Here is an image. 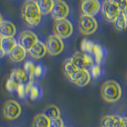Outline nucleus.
<instances>
[{
    "mask_svg": "<svg viewBox=\"0 0 127 127\" xmlns=\"http://www.w3.org/2000/svg\"><path fill=\"white\" fill-rule=\"evenodd\" d=\"M17 29L14 24L10 21H4L0 25V37H14Z\"/></svg>",
    "mask_w": 127,
    "mask_h": 127,
    "instance_id": "obj_13",
    "label": "nucleus"
},
{
    "mask_svg": "<svg viewBox=\"0 0 127 127\" xmlns=\"http://www.w3.org/2000/svg\"><path fill=\"white\" fill-rule=\"evenodd\" d=\"M36 2L41 15L50 14L54 4V1L53 0H38L36 1Z\"/></svg>",
    "mask_w": 127,
    "mask_h": 127,
    "instance_id": "obj_19",
    "label": "nucleus"
},
{
    "mask_svg": "<svg viewBox=\"0 0 127 127\" xmlns=\"http://www.w3.org/2000/svg\"><path fill=\"white\" fill-rule=\"evenodd\" d=\"M39 41L37 36L31 30H25L20 33L18 37V45L29 52L30 49Z\"/></svg>",
    "mask_w": 127,
    "mask_h": 127,
    "instance_id": "obj_9",
    "label": "nucleus"
},
{
    "mask_svg": "<svg viewBox=\"0 0 127 127\" xmlns=\"http://www.w3.org/2000/svg\"><path fill=\"white\" fill-rule=\"evenodd\" d=\"M29 95H30V97L32 100H36V99H37L39 97H41V87L37 85L33 84L31 87Z\"/></svg>",
    "mask_w": 127,
    "mask_h": 127,
    "instance_id": "obj_27",
    "label": "nucleus"
},
{
    "mask_svg": "<svg viewBox=\"0 0 127 127\" xmlns=\"http://www.w3.org/2000/svg\"><path fill=\"white\" fill-rule=\"evenodd\" d=\"M17 45L18 42L14 37H2V49L6 54L9 55Z\"/></svg>",
    "mask_w": 127,
    "mask_h": 127,
    "instance_id": "obj_21",
    "label": "nucleus"
},
{
    "mask_svg": "<svg viewBox=\"0 0 127 127\" xmlns=\"http://www.w3.org/2000/svg\"><path fill=\"white\" fill-rule=\"evenodd\" d=\"M126 78H127V72H126Z\"/></svg>",
    "mask_w": 127,
    "mask_h": 127,
    "instance_id": "obj_36",
    "label": "nucleus"
},
{
    "mask_svg": "<svg viewBox=\"0 0 127 127\" xmlns=\"http://www.w3.org/2000/svg\"><path fill=\"white\" fill-rule=\"evenodd\" d=\"M92 54L94 55L95 61L96 62V64H100L103 61V60L105 58L106 55V50L102 45H98V44H95Z\"/></svg>",
    "mask_w": 127,
    "mask_h": 127,
    "instance_id": "obj_20",
    "label": "nucleus"
},
{
    "mask_svg": "<svg viewBox=\"0 0 127 127\" xmlns=\"http://www.w3.org/2000/svg\"><path fill=\"white\" fill-rule=\"evenodd\" d=\"M19 84L18 83H16L13 79H11L9 77V79H7L6 83V88L8 91L10 92H14V91H17L18 87Z\"/></svg>",
    "mask_w": 127,
    "mask_h": 127,
    "instance_id": "obj_28",
    "label": "nucleus"
},
{
    "mask_svg": "<svg viewBox=\"0 0 127 127\" xmlns=\"http://www.w3.org/2000/svg\"><path fill=\"white\" fill-rule=\"evenodd\" d=\"M101 10L107 22L114 23L121 13L118 2L114 0H106L101 4Z\"/></svg>",
    "mask_w": 127,
    "mask_h": 127,
    "instance_id": "obj_3",
    "label": "nucleus"
},
{
    "mask_svg": "<svg viewBox=\"0 0 127 127\" xmlns=\"http://www.w3.org/2000/svg\"><path fill=\"white\" fill-rule=\"evenodd\" d=\"M121 12H122L123 13V14L125 15V17H126V20H127V6L125 8L124 10H123L122 11H121Z\"/></svg>",
    "mask_w": 127,
    "mask_h": 127,
    "instance_id": "obj_34",
    "label": "nucleus"
},
{
    "mask_svg": "<svg viewBox=\"0 0 127 127\" xmlns=\"http://www.w3.org/2000/svg\"><path fill=\"white\" fill-rule=\"evenodd\" d=\"M102 98L107 102H115L121 98L122 90L120 84L115 80H106L102 83L100 88Z\"/></svg>",
    "mask_w": 127,
    "mask_h": 127,
    "instance_id": "obj_2",
    "label": "nucleus"
},
{
    "mask_svg": "<svg viewBox=\"0 0 127 127\" xmlns=\"http://www.w3.org/2000/svg\"><path fill=\"white\" fill-rule=\"evenodd\" d=\"M53 33L60 38L66 39L73 33V26L68 19L55 21L53 24Z\"/></svg>",
    "mask_w": 127,
    "mask_h": 127,
    "instance_id": "obj_6",
    "label": "nucleus"
},
{
    "mask_svg": "<svg viewBox=\"0 0 127 127\" xmlns=\"http://www.w3.org/2000/svg\"><path fill=\"white\" fill-rule=\"evenodd\" d=\"M80 10L83 15L95 17L101 10V2L97 0H84L80 3Z\"/></svg>",
    "mask_w": 127,
    "mask_h": 127,
    "instance_id": "obj_11",
    "label": "nucleus"
},
{
    "mask_svg": "<svg viewBox=\"0 0 127 127\" xmlns=\"http://www.w3.org/2000/svg\"><path fill=\"white\" fill-rule=\"evenodd\" d=\"M69 80L78 87H85L91 81V75L88 70L86 69H78L74 74L68 77Z\"/></svg>",
    "mask_w": 127,
    "mask_h": 127,
    "instance_id": "obj_12",
    "label": "nucleus"
},
{
    "mask_svg": "<svg viewBox=\"0 0 127 127\" xmlns=\"http://www.w3.org/2000/svg\"><path fill=\"white\" fill-rule=\"evenodd\" d=\"M5 55H6L5 52H4L3 49H2V37H0V58L3 57Z\"/></svg>",
    "mask_w": 127,
    "mask_h": 127,
    "instance_id": "obj_33",
    "label": "nucleus"
},
{
    "mask_svg": "<svg viewBox=\"0 0 127 127\" xmlns=\"http://www.w3.org/2000/svg\"><path fill=\"white\" fill-rule=\"evenodd\" d=\"M114 27L116 28V30L123 31L126 30L127 28V20L125 17V15L123 14L122 12H121L120 14L116 19V21L114 22Z\"/></svg>",
    "mask_w": 127,
    "mask_h": 127,
    "instance_id": "obj_25",
    "label": "nucleus"
},
{
    "mask_svg": "<svg viewBox=\"0 0 127 127\" xmlns=\"http://www.w3.org/2000/svg\"><path fill=\"white\" fill-rule=\"evenodd\" d=\"M21 14L23 21L30 27L38 26L41 19V14L36 1L30 0L24 2L21 8Z\"/></svg>",
    "mask_w": 127,
    "mask_h": 127,
    "instance_id": "obj_1",
    "label": "nucleus"
},
{
    "mask_svg": "<svg viewBox=\"0 0 127 127\" xmlns=\"http://www.w3.org/2000/svg\"><path fill=\"white\" fill-rule=\"evenodd\" d=\"M2 114L3 116L8 120L17 119L22 114L21 105L14 99H9L3 104Z\"/></svg>",
    "mask_w": 127,
    "mask_h": 127,
    "instance_id": "obj_7",
    "label": "nucleus"
},
{
    "mask_svg": "<svg viewBox=\"0 0 127 127\" xmlns=\"http://www.w3.org/2000/svg\"><path fill=\"white\" fill-rule=\"evenodd\" d=\"M10 77L11 79H13L19 85L26 83L29 81V76H28L26 72L23 69L19 68V67L18 68H15L12 70Z\"/></svg>",
    "mask_w": 127,
    "mask_h": 127,
    "instance_id": "obj_16",
    "label": "nucleus"
},
{
    "mask_svg": "<svg viewBox=\"0 0 127 127\" xmlns=\"http://www.w3.org/2000/svg\"><path fill=\"white\" fill-rule=\"evenodd\" d=\"M50 119L44 114H38L33 118L32 127H49Z\"/></svg>",
    "mask_w": 127,
    "mask_h": 127,
    "instance_id": "obj_18",
    "label": "nucleus"
},
{
    "mask_svg": "<svg viewBox=\"0 0 127 127\" xmlns=\"http://www.w3.org/2000/svg\"><path fill=\"white\" fill-rule=\"evenodd\" d=\"M77 70H78V68L73 64L72 62L71 61L70 58L67 59L64 61V63L63 71H64V73L65 74V75L67 78L70 77L72 74H74Z\"/></svg>",
    "mask_w": 127,
    "mask_h": 127,
    "instance_id": "obj_23",
    "label": "nucleus"
},
{
    "mask_svg": "<svg viewBox=\"0 0 127 127\" xmlns=\"http://www.w3.org/2000/svg\"><path fill=\"white\" fill-rule=\"evenodd\" d=\"M71 61L78 69H86L91 68L94 65V60L91 55L83 53L81 51L75 52L70 57Z\"/></svg>",
    "mask_w": 127,
    "mask_h": 127,
    "instance_id": "obj_5",
    "label": "nucleus"
},
{
    "mask_svg": "<svg viewBox=\"0 0 127 127\" xmlns=\"http://www.w3.org/2000/svg\"><path fill=\"white\" fill-rule=\"evenodd\" d=\"M45 67L42 66L41 64H38L35 67V70H34V77L40 78L41 77L42 75L45 74Z\"/></svg>",
    "mask_w": 127,
    "mask_h": 127,
    "instance_id": "obj_30",
    "label": "nucleus"
},
{
    "mask_svg": "<svg viewBox=\"0 0 127 127\" xmlns=\"http://www.w3.org/2000/svg\"><path fill=\"white\" fill-rule=\"evenodd\" d=\"M94 45H95V43L92 41H91V40H88L87 38L83 39L80 44L81 52L87 54H89V55L92 54Z\"/></svg>",
    "mask_w": 127,
    "mask_h": 127,
    "instance_id": "obj_24",
    "label": "nucleus"
},
{
    "mask_svg": "<svg viewBox=\"0 0 127 127\" xmlns=\"http://www.w3.org/2000/svg\"><path fill=\"white\" fill-rule=\"evenodd\" d=\"M44 114L49 119H54L61 118V110L57 105L50 104L45 107L44 110Z\"/></svg>",
    "mask_w": 127,
    "mask_h": 127,
    "instance_id": "obj_22",
    "label": "nucleus"
},
{
    "mask_svg": "<svg viewBox=\"0 0 127 127\" xmlns=\"http://www.w3.org/2000/svg\"><path fill=\"white\" fill-rule=\"evenodd\" d=\"M102 74V69L100 65L98 64H94L91 67V75L94 78H98Z\"/></svg>",
    "mask_w": 127,
    "mask_h": 127,
    "instance_id": "obj_29",
    "label": "nucleus"
},
{
    "mask_svg": "<svg viewBox=\"0 0 127 127\" xmlns=\"http://www.w3.org/2000/svg\"><path fill=\"white\" fill-rule=\"evenodd\" d=\"M120 127H127V117H122Z\"/></svg>",
    "mask_w": 127,
    "mask_h": 127,
    "instance_id": "obj_32",
    "label": "nucleus"
},
{
    "mask_svg": "<svg viewBox=\"0 0 127 127\" xmlns=\"http://www.w3.org/2000/svg\"><path fill=\"white\" fill-rule=\"evenodd\" d=\"M64 121L61 118L50 119V126L49 127H64Z\"/></svg>",
    "mask_w": 127,
    "mask_h": 127,
    "instance_id": "obj_31",
    "label": "nucleus"
},
{
    "mask_svg": "<svg viewBox=\"0 0 127 127\" xmlns=\"http://www.w3.org/2000/svg\"><path fill=\"white\" fill-rule=\"evenodd\" d=\"M26 52L27 51L26 49H24L22 46L18 45L10 53L9 57L13 62L15 63L22 62L26 57Z\"/></svg>",
    "mask_w": 127,
    "mask_h": 127,
    "instance_id": "obj_17",
    "label": "nucleus"
},
{
    "mask_svg": "<svg viewBox=\"0 0 127 127\" xmlns=\"http://www.w3.org/2000/svg\"><path fill=\"white\" fill-rule=\"evenodd\" d=\"M4 22V20H3V17H2V15L0 14V25Z\"/></svg>",
    "mask_w": 127,
    "mask_h": 127,
    "instance_id": "obj_35",
    "label": "nucleus"
},
{
    "mask_svg": "<svg viewBox=\"0 0 127 127\" xmlns=\"http://www.w3.org/2000/svg\"><path fill=\"white\" fill-rule=\"evenodd\" d=\"M45 46L47 49V53L53 57L61 54L64 49V44L63 40L55 34L49 35L48 37Z\"/></svg>",
    "mask_w": 127,
    "mask_h": 127,
    "instance_id": "obj_8",
    "label": "nucleus"
},
{
    "mask_svg": "<svg viewBox=\"0 0 127 127\" xmlns=\"http://www.w3.org/2000/svg\"><path fill=\"white\" fill-rule=\"evenodd\" d=\"M122 117L114 114H107L101 119V127H120Z\"/></svg>",
    "mask_w": 127,
    "mask_h": 127,
    "instance_id": "obj_14",
    "label": "nucleus"
},
{
    "mask_svg": "<svg viewBox=\"0 0 127 127\" xmlns=\"http://www.w3.org/2000/svg\"><path fill=\"white\" fill-rule=\"evenodd\" d=\"M78 26L80 33L83 35L93 34L98 30V22L95 17L80 15L78 22Z\"/></svg>",
    "mask_w": 127,
    "mask_h": 127,
    "instance_id": "obj_4",
    "label": "nucleus"
},
{
    "mask_svg": "<svg viewBox=\"0 0 127 127\" xmlns=\"http://www.w3.org/2000/svg\"><path fill=\"white\" fill-rule=\"evenodd\" d=\"M69 6L64 1L57 0L54 1L53 9L50 14L55 21H59V20L66 19L69 14Z\"/></svg>",
    "mask_w": 127,
    "mask_h": 127,
    "instance_id": "obj_10",
    "label": "nucleus"
},
{
    "mask_svg": "<svg viewBox=\"0 0 127 127\" xmlns=\"http://www.w3.org/2000/svg\"><path fill=\"white\" fill-rule=\"evenodd\" d=\"M35 65L33 62L30 61L25 63L24 65V71H26V74L29 76V80H34V70H35Z\"/></svg>",
    "mask_w": 127,
    "mask_h": 127,
    "instance_id": "obj_26",
    "label": "nucleus"
},
{
    "mask_svg": "<svg viewBox=\"0 0 127 127\" xmlns=\"http://www.w3.org/2000/svg\"><path fill=\"white\" fill-rule=\"evenodd\" d=\"M29 53L31 55V57H33L34 59H41L44 57L47 53L45 44L41 41H38L31 48Z\"/></svg>",
    "mask_w": 127,
    "mask_h": 127,
    "instance_id": "obj_15",
    "label": "nucleus"
},
{
    "mask_svg": "<svg viewBox=\"0 0 127 127\" xmlns=\"http://www.w3.org/2000/svg\"><path fill=\"white\" fill-rule=\"evenodd\" d=\"M64 127H66V126H64Z\"/></svg>",
    "mask_w": 127,
    "mask_h": 127,
    "instance_id": "obj_37",
    "label": "nucleus"
}]
</instances>
